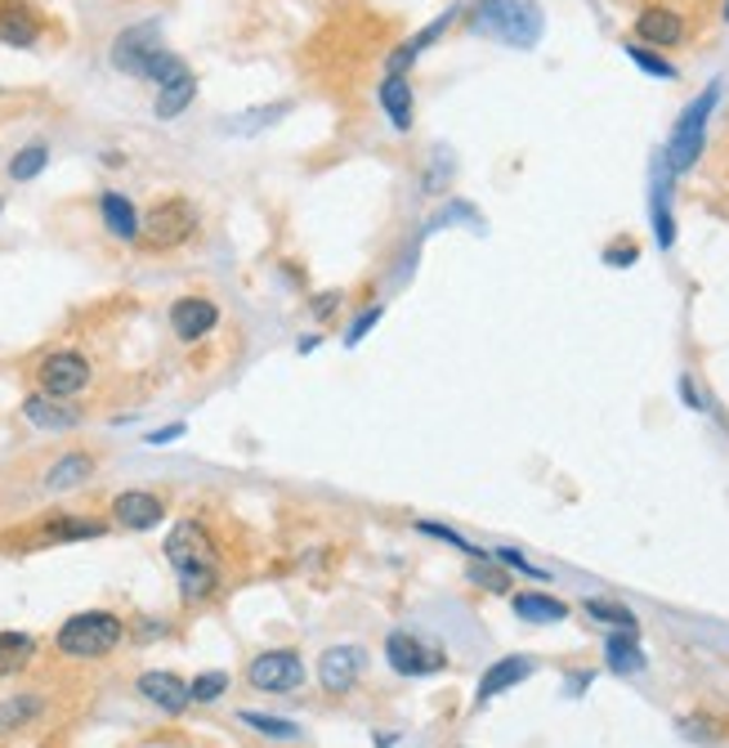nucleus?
I'll list each match as a JSON object with an SVG mask.
<instances>
[{
    "label": "nucleus",
    "instance_id": "nucleus-28",
    "mask_svg": "<svg viewBox=\"0 0 729 748\" xmlns=\"http://www.w3.org/2000/svg\"><path fill=\"white\" fill-rule=\"evenodd\" d=\"M291 109L287 103H274V109H256V113H242V117H228L224 126L233 131V135H256V131H265V126H274V122H283Z\"/></svg>",
    "mask_w": 729,
    "mask_h": 748
},
{
    "label": "nucleus",
    "instance_id": "nucleus-16",
    "mask_svg": "<svg viewBox=\"0 0 729 748\" xmlns=\"http://www.w3.org/2000/svg\"><path fill=\"white\" fill-rule=\"evenodd\" d=\"M667 197H671V166H667V162H658V166H654V197H649V216H654V238H658V247H663V252L676 243V225H671Z\"/></svg>",
    "mask_w": 729,
    "mask_h": 748
},
{
    "label": "nucleus",
    "instance_id": "nucleus-29",
    "mask_svg": "<svg viewBox=\"0 0 729 748\" xmlns=\"http://www.w3.org/2000/svg\"><path fill=\"white\" fill-rule=\"evenodd\" d=\"M41 713V699L37 695H19V699H6L0 704V735H10V730H19L23 721H32Z\"/></svg>",
    "mask_w": 729,
    "mask_h": 748
},
{
    "label": "nucleus",
    "instance_id": "nucleus-34",
    "mask_svg": "<svg viewBox=\"0 0 729 748\" xmlns=\"http://www.w3.org/2000/svg\"><path fill=\"white\" fill-rule=\"evenodd\" d=\"M144 76H148V81H157V90H162V85H171V81L188 76V68H184V63H179L171 50H157V54L148 59V72H144Z\"/></svg>",
    "mask_w": 729,
    "mask_h": 748
},
{
    "label": "nucleus",
    "instance_id": "nucleus-26",
    "mask_svg": "<svg viewBox=\"0 0 729 748\" xmlns=\"http://www.w3.org/2000/svg\"><path fill=\"white\" fill-rule=\"evenodd\" d=\"M32 650H37V641L28 632H0V677L28 668Z\"/></svg>",
    "mask_w": 729,
    "mask_h": 748
},
{
    "label": "nucleus",
    "instance_id": "nucleus-24",
    "mask_svg": "<svg viewBox=\"0 0 729 748\" xmlns=\"http://www.w3.org/2000/svg\"><path fill=\"white\" fill-rule=\"evenodd\" d=\"M604 659H609L614 673H640L645 668V650L636 646V632H614L604 641Z\"/></svg>",
    "mask_w": 729,
    "mask_h": 748
},
{
    "label": "nucleus",
    "instance_id": "nucleus-11",
    "mask_svg": "<svg viewBox=\"0 0 729 748\" xmlns=\"http://www.w3.org/2000/svg\"><path fill=\"white\" fill-rule=\"evenodd\" d=\"M215 324H219V309L206 296H184L171 305V328L179 341H202Z\"/></svg>",
    "mask_w": 729,
    "mask_h": 748
},
{
    "label": "nucleus",
    "instance_id": "nucleus-12",
    "mask_svg": "<svg viewBox=\"0 0 729 748\" xmlns=\"http://www.w3.org/2000/svg\"><path fill=\"white\" fill-rule=\"evenodd\" d=\"M37 37H41V19L28 6H19V0H0V41L14 50H28L37 45Z\"/></svg>",
    "mask_w": 729,
    "mask_h": 748
},
{
    "label": "nucleus",
    "instance_id": "nucleus-5",
    "mask_svg": "<svg viewBox=\"0 0 729 748\" xmlns=\"http://www.w3.org/2000/svg\"><path fill=\"white\" fill-rule=\"evenodd\" d=\"M197 234V211H193V202H184V197H166V202H157L148 216H144V243L148 247H179V243H188Z\"/></svg>",
    "mask_w": 729,
    "mask_h": 748
},
{
    "label": "nucleus",
    "instance_id": "nucleus-4",
    "mask_svg": "<svg viewBox=\"0 0 729 748\" xmlns=\"http://www.w3.org/2000/svg\"><path fill=\"white\" fill-rule=\"evenodd\" d=\"M121 618L107 614V609H85V614H72L63 627H59V650L72 655V659H99L107 655L116 641H121Z\"/></svg>",
    "mask_w": 729,
    "mask_h": 748
},
{
    "label": "nucleus",
    "instance_id": "nucleus-32",
    "mask_svg": "<svg viewBox=\"0 0 729 748\" xmlns=\"http://www.w3.org/2000/svg\"><path fill=\"white\" fill-rule=\"evenodd\" d=\"M242 721H247L251 730L269 735V739H300V726L287 721V717H269V713H242Z\"/></svg>",
    "mask_w": 729,
    "mask_h": 748
},
{
    "label": "nucleus",
    "instance_id": "nucleus-20",
    "mask_svg": "<svg viewBox=\"0 0 729 748\" xmlns=\"http://www.w3.org/2000/svg\"><path fill=\"white\" fill-rule=\"evenodd\" d=\"M452 19H456V10H448V14H439V19H434V23H430V28L421 32V37H412V41H403V45H399V50L390 54V63H386V72H390V76H403V72H408V68L417 63V54H421L425 45H434V41L443 37V28H448Z\"/></svg>",
    "mask_w": 729,
    "mask_h": 748
},
{
    "label": "nucleus",
    "instance_id": "nucleus-15",
    "mask_svg": "<svg viewBox=\"0 0 729 748\" xmlns=\"http://www.w3.org/2000/svg\"><path fill=\"white\" fill-rule=\"evenodd\" d=\"M162 515H166L162 498H153V493H144V489H131V493H121V498L112 502V520H121L126 529H153Z\"/></svg>",
    "mask_w": 729,
    "mask_h": 748
},
{
    "label": "nucleus",
    "instance_id": "nucleus-42",
    "mask_svg": "<svg viewBox=\"0 0 729 748\" xmlns=\"http://www.w3.org/2000/svg\"><path fill=\"white\" fill-rule=\"evenodd\" d=\"M725 23H729V0H725Z\"/></svg>",
    "mask_w": 729,
    "mask_h": 748
},
{
    "label": "nucleus",
    "instance_id": "nucleus-25",
    "mask_svg": "<svg viewBox=\"0 0 729 748\" xmlns=\"http://www.w3.org/2000/svg\"><path fill=\"white\" fill-rule=\"evenodd\" d=\"M99 533H103V520H90V515H50V524H45V539L50 543L99 539Z\"/></svg>",
    "mask_w": 729,
    "mask_h": 748
},
{
    "label": "nucleus",
    "instance_id": "nucleus-41",
    "mask_svg": "<svg viewBox=\"0 0 729 748\" xmlns=\"http://www.w3.org/2000/svg\"><path fill=\"white\" fill-rule=\"evenodd\" d=\"M336 300H340V296H336V291H322V296H318V300H314V314H318V318H327V314H331V309H336Z\"/></svg>",
    "mask_w": 729,
    "mask_h": 748
},
{
    "label": "nucleus",
    "instance_id": "nucleus-21",
    "mask_svg": "<svg viewBox=\"0 0 729 748\" xmlns=\"http://www.w3.org/2000/svg\"><path fill=\"white\" fill-rule=\"evenodd\" d=\"M381 109H386L394 131H412V85H408V76L381 81Z\"/></svg>",
    "mask_w": 729,
    "mask_h": 748
},
{
    "label": "nucleus",
    "instance_id": "nucleus-23",
    "mask_svg": "<svg viewBox=\"0 0 729 748\" xmlns=\"http://www.w3.org/2000/svg\"><path fill=\"white\" fill-rule=\"evenodd\" d=\"M90 475H94V462H90L85 453H68V458H59V462L45 471V489L63 493V489H76V484H85Z\"/></svg>",
    "mask_w": 729,
    "mask_h": 748
},
{
    "label": "nucleus",
    "instance_id": "nucleus-10",
    "mask_svg": "<svg viewBox=\"0 0 729 748\" xmlns=\"http://www.w3.org/2000/svg\"><path fill=\"white\" fill-rule=\"evenodd\" d=\"M362 664H368V655H362L358 646H331L322 659H318V682L327 695H345L358 686L362 677Z\"/></svg>",
    "mask_w": 729,
    "mask_h": 748
},
{
    "label": "nucleus",
    "instance_id": "nucleus-39",
    "mask_svg": "<svg viewBox=\"0 0 729 748\" xmlns=\"http://www.w3.org/2000/svg\"><path fill=\"white\" fill-rule=\"evenodd\" d=\"M604 265H614V269H627V265H636V247H632V243H618V247H609V252H604Z\"/></svg>",
    "mask_w": 729,
    "mask_h": 748
},
{
    "label": "nucleus",
    "instance_id": "nucleus-22",
    "mask_svg": "<svg viewBox=\"0 0 729 748\" xmlns=\"http://www.w3.org/2000/svg\"><path fill=\"white\" fill-rule=\"evenodd\" d=\"M511 605L524 623H564L568 618V605L546 592H520V596H511Z\"/></svg>",
    "mask_w": 729,
    "mask_h": 748
},
{
    "label": "nucleus",
    "instance_id": "nucleus-31",
    "mask_svg": "<svg viewBox=\"0 0 729 748\" xmlns=\"http://www.w3.org/2000/svg\"><path fill=\"white\" fill-rule=\"evenodd\" d=\"M45 162H50V148H45V144H28V148H19L14 162H10V180H37V175L45 171Z\"/></svg>",
    "mask_w": 729,
    "mask_h": 748
},
{
    "label": "nucleus",
    "instance_id": "nucleus-2",
    "mask_svg": "<svg viewBox=\"0 0 729 748\" xmlns=\"http://www.w3.org/2000/svg\"><path fill=\"white\" fill-rule=\"evenodd\" d=\"M470 28L479 37H493L511 50H533L546 32V14L533 0H474L470 6Z\"/></svg>",
    "mask_w": 729,
    "mask_h": 748
},
{
    "label": "nucleus",
    "instance_id": "nucleus-14",
    "mask_svg": "<svg viewBox=\"0 0 729 748\" xmlns=\"http://www.w3.org/2000/svg\"><path fill=\"white\" fill-rule=\"evenodd\" d=\"M140 695H144L148 704H157L162 713H184V708L193 704V690H188L175 673H144V677H140Z\"/></svg>",
    "mask_w": 729,
    "mask_h": 748
},
{
    "label": "nucleus",
    "instance_id": "nucleus-36",
    "mask_svg": "<svg viewBox=\"0 0 729 748\" xmlns=\"http://www.w3.org/2000/svg\"><path fill=\"white\" fill-rule=\"evenodd\" d=\"M188 690H193V704H211V699H219V695L228 690V677H224V673H206V677H197Z\"/></svg>",
    "mask_w": 729,
    "mask_h": 748
},
{
    "label": "nucleus",
    "instance_id": "nucleus-6",
    "mask_svg": "<svg viewBox=\"0 0 729 748\" xmlns=\"http://www.w3.org/2000/svg\"><path fill=\"white\" fill-rule=\"evenodd\" d=\"M247 677H251V686H256V690L283 695V690H296V686L305 682V664H300V655H296V650H265V655H256V659H251Z\"/></svg>",
    "mask_w": 729,
    "mask_h": 748
},
{
    "label": "nucleus",
    "instance_id": "nucleus-27",
    "mask_svg": "<svg viewBox=\"0 0 729 748\" xmlns=\"http://www.w3.org/2000/svg\"><path fill=\"white\" fill-rule=\"evenodd\" d=\"M193 94H197V81H193V72H188V76L162 85V94H157V103H153V113H157L162 122H166V117H179L188 103H193Z\"/></svg>",
    "mask_w": 729,
    "mask_h": 748
},
{
    "label": "nucleus",
    "instance_id": "nucleus-40",
    "mask_svg": "<svg viewBox=\"0 0 729 748\" xmlns=\"http://www.w3.org/2000/svg\"><path fill=\"white\" fill-rule=\"evenodd\" d=\"M179 436H184V426H162V431L148 436V444H171V440H179Z\"/></svg>",
    "mask_w": 729,
    "mask_h": 748
},
{
    "label": "nucleus",
    "instance_id": "nucleus-33",
    "mask_svg": "<svg viewBox=\"0 0 729 748\" xmlns=\"http://www.w3.org/2000/svg\"><path fill=\"white\" fill-rule=\"evenodd\" d=\"M623 54H627V59H632L640 72H649V76H658V81H676V68H671L667 59H658L649 45H627Z\"/></svg>",
    "mask_w": 729,
    "mask_h": 748
},
{
    "label": "nucleus",
    "instance_id": "nucleus-8",
    "mask_svg": "<svg viewBox=\"0 0 729 748\" xmlns=\"http://www.w3.org/2000/svg\"><path fill=\"white\" fill-rule=\"evenodd\" d=\"M37 381H41V390H45V395L68 399V395L85 390V381H90V363H85L81 355L63 350V355H50V359L37 368Z\"/></svg>",
    "mask_w": 729,
    "mask_h": 748
},
{
    "label": "nucleus",
    "instance_id": "nucleus-19",
    "mask_svg": "<svg viewBox=\"0 0 729 748\" xmlns=\"http://www.w3.org/2000/svg\"><path fill=\"white\" fill-rule=\"evenodd\" d=\"M99 211H103V225L112 229V238L135 243V238L144 234V225H140V216H135L131 197H121V193H103V197H99Z\"/></svg>",
    "mask_w": 729,
    "mask_h": 748
},
{
    "label": "nucleus",
    "instance_id": "nucleus-13",
    "mask_svg": "<svg viewBox=\"0 0 729 748\" xmlns=\"http://www.w3.org/2000/svg\"><path fill=\"white\" fill-rule=\"evenodd\" d=\"M636 37H640V45H680L685 41V19L676 14V10H663V6H654V10H645L640 19H636Z\"/></svg>",
    "mask_w": 729,
    "mask_h": 748
},
{
    "label": "nucleus",
    "instance_id": "nucleus-30",
    "mask_svg": "<svg viewBox=\"0 0 729 748\" xmlns=\"http://www.w3.org/2000/svg\"><path fill=\"white\" fill-rule=\"evenodd\" d=\"M586 614H591L595 623L618 627V632H636V627H640V623H636V614H632L627 605H618V601H586Z\"/></svg>",
    "mask_w": 729,
    "mask_h": 748
},
{
    "label": "nucleus",
    "instance_id": "nucleus-38",
    "mask_svg": "<svg viewBox=\"0 0 729 748\" xmlns=\"http://www.w3.org/2000/svg\"><path fill=\"white\" fill-rule=\"evenodd\" d=\"M497 561H502V565H511V570H520V574H528V578H546L537 565H528V561H524L520 552H511V547H502V552H497Z\"/></svg>",
    "mask_w": 729,
    "mask_h": 748
},
{
    "label": "nucleus",
    "instance_id": "nucleus-17",
    "mask_svg": "<svg viewBox=\"0 0 729 748\" xmlns=\"http://www.w3.org/2000/svg\"><path fill=\"white\" fill-rule=\"evenodd\" d=\"M524 677H533V659H524V655H511V659L493 664L489 673H483V682H479V708H483V704H489V699H497L502 690L520 686Z\"/></svg>",
    "mask_w": 729,
    "mask_h": 748
},
{
    "label": "nucleus",
    "instance_id": "nucleus-37",
    "mask_svg": "<svg viewBox=\"0 0 729 748\" xmlns=\"http://www.w3.org/2000/svg\"><path fill=\"white\" fill-rule=\"evenodd\" d=\"M377 324H381V305H372L368 314H358V318H353V328H349L345 346H358V341H362V337H368V332H372Z\"/></svg>",
    "mask_w": 729,
    "mask_h": 748
},
{
    "label": "nucleus",
    "instance_id": "nucleus-35",
    "mask_svg": "<svg viewBox=\"0 0 729 748\" xmlns=\"http://www.w3.org/2000/svg\"><path fill=\"white\" fill-rule=\"evenodd\" d=\"M470 578H474L479 587L511 592V578H506V570H502V565H483V556H474V565H470Z\"/></svg>",
    "mask_w": 729,
    "mask_h": 748
},
{
    "label": "nucleus",
    "instance_id": "nucleus-1",
    "mask_svg": "<svg viewBox=\"0 0 729 748\" xmlns=\"http://www.w3.org/2000/svg\"><path fill=\"white\" fill-rule=\"evenodd\" d=\"M166 561L179 578L184 601H206L219 587V547L197 520H179L166 539Z\"/></svg>",
    "mask_w": 729,
    "mask_h": 748
},
{
    "label": "nucleus",
    "instance_id": "nucleus-7",
    "mask_svg": "<svg viewBox=\"0 0 729 748\" xmlns=\"http://www.w3.org/2000/svg\"><path fill=\"white\" fill-rule=\"evenodd\" d=\"M386 659L399 677H425V673H439L443 668V655L439 650H425L417 636L408 632H390L386 636Z\"/></svg>",
    "mask_w": 729,
    "mask_h": 748
},
{
    "label": "nucleus",
    "instance_id": "nucleus-18",
    "mask_svg": "<svg viewBox=\"0 0 729 748\" xmlns=\"http://www.w3.org/2000/svg\"><path fill=\"white\" fill-rule=\"evenodd\" d=\"M23 417H28L32 426H41V431H72V426L81 421V412H76V408H63L54 395H32V399H23Z\"/></svg>",
    "mask_w": 729,
    "mask_h": 748
},
{
    "label": "nucleus",
    "instance_id": "nucleus-3",
    "mask_svg": "<svg viewBox=\"0 0 729 748\" xmlns=\"http://www.w3.org/2000/svg\"><path fill=\"white\" fill-rule=\"evenodd\" d=\"M720 103V81H711L689 109L676 117V131H671V140H667V166H671V175H685V171H694V162L702 157V144H707V122H711V109Z\"/></svg>",
    "mask_w": 729,
    "mask_h": 748
},
{
    "label": "nucleus",
    "instance_id": "nucleus-9",
    "mask_svg": "<svg viewBox=\"0 0 729 748\" xmlns=\"http://www.w3.org/2000/svg\"><path fill=\"white\" fill-rule=\"evenodd\" d=\"M157 50H162V45H157V23H140V28L121 32V37L112 41V68L131 72V76H144V72H148V59H153Z\"/></svg>",
    "mask_w": 729,
    "mask_h": 748
}]
</instances>
